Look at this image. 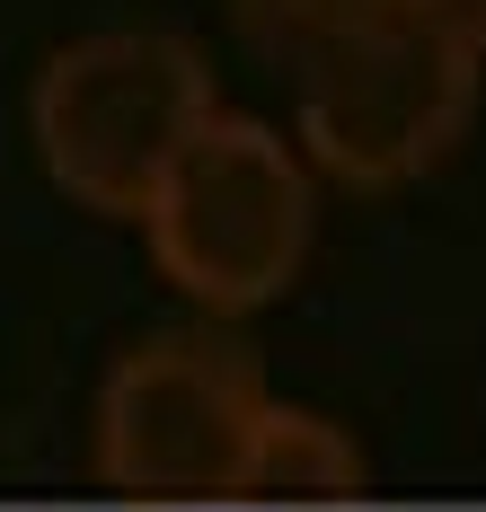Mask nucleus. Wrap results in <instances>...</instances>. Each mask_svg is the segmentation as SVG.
Listing matches in <instances>:
<instances>
[{"mask_svg":"<svg viewBox=\"0 0 486 512\" xmlns=\"http://www.w3.org/2000/svg\"><path fill=\"white\" fill-rule=\"evenodd\" d=\"M319 230V168L301 142H283L257 115H230L195 133V151L168 168V186L142 212V239L168 292L204 309V318H257L292 292V274L310 265Z\"/></svg>","mask_w":486,"mask_h":512,"instance_id":"obj_4","label":"nucleus"},{"mask_svg":"<svg viewBox=\"0 0 486 512\" xmlns=\"http://www.w3.org/2000/svg\"><path fill=\"white\" fill-rule=\"evenodd\" d=\"M213 115H221L213 62L195 36H168V27L80 36L27 89V133H36L45 177L107 221H142L151 195L168 186V168L195 151V133Z\"/></svg>","mask_w":486,"mask_h":512,"instance_id":"obj_2","label":"nucleus"},{"mask_svg":"<svg viewBox=\"0 0 486 512\" xmlns=\"http://www.w3.org/2000/svg\"><path fill=\"white\" fill-rule=\"evenodd\" d=\"M274 415L266 362L230 327H160L107 371L89 460L124 504L160 512H230Z\"/></svg>","mask_w":486,"mask_h":512,"instance_id":"obj_3","label":"nucleus"},{"mask_svg":"<svg viewBox=\"0 0 486 512\" xmlns=\"http://www.w3.org/2000/svg\"><path fill=\"white\" fill-rule=\"evenodd\" d=\"M239 9V27H248V45H266V53H301L327 45L336 27H354L363 9H380V0H230Z\"/></svg>","mask_w":486,"mask_h":512,"instance_id":"obj_6","label":"nucleus"},{"mask_svg":"<svg viewBox=\"0 0 486 512\" xmlns=\"http://www.w3.org/2000/svg\"><path fill=\"white\" fill-rule=\"evenodd\" d=\"M416 9H425V18H442L460 45H478V53H486V0H416Z\"/></svg>","mask_w":486,"mask_h":512,"instance_id":"obj_7","label":"nucleus"},{"mask_svg":"<svg viewBox=\"0 0 486 512\" xmlns=\"http://www.w3.org/2000/svg\"><path fill=\"white\" fill-rule=\"evenodd\" d=\"M363 486L372 477H363V451H354L345 424L274 398L266 433H257V460H248V486H239L230 512H327V504H354Z\"/></svg>","mask_w":486,"mask_h":512,"instance_id":"obj_5","label":"nucleus"},{"mask_svg":"<svg viewBox=\"0 0 486 512\" xmlns=\"http://www.w3.org/2000/svg\"><path fill=\"white\" fill-rule=\"evenodd\" d=\"M292 71H301L292 142L310 151V168L327 186L389 195L469 142L486 53L460 45L416 0H380L354 27H336L327 45H310Z\"/></svg>","mask_w":486,"mask_h":512,"instance_id":"obj_1","label":"nucleus"}]
</instances>
